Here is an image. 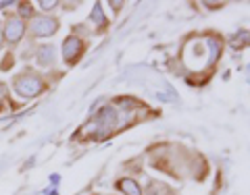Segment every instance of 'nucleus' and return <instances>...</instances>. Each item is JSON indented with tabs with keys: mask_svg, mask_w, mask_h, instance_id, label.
I'll list each match as a JSON object with an SVG mask.
<instances>
[{
	"mask_svg": "<svg viewBox=\"0 0 250 195\" xmlns=\"http://www.w3.org/2000/svg\"><path fill=\"white\" fill-rule=\"evenodd\" d=\"M11 89H13L15 96H19L21 100H34L46 91L44 75L34 71V69H23L21 73H17L13 77Z\"/></svg>",
	"mask_w": 250,
	"mask_h": 195,
	"instance_id": "nucleus-1",
	"label": "nucleus"
},
{
	"mask_svg": "<svg viewBox=\"0 0 250 195\" xmlns=\"http://www.w3.org/2000/svg\"><path fill=\"white\" fill-rule=\"evenodd\" d=\"M219 52V46L213 40H190L184 48V60L190 69H205L213 62Z\"/></svg>",
	"mask_w": 250,
	"mask_h": 195,
	"instance_id": "nucleus-2",
	"label": "nucleus"
},
{
	"mask_svg": "<svg viewBox=\"0 0 250 195\" xmlns=\"http://www.w3.org/2000/svg\"><path fill=\"white\" fill-rule=\"evenodd\" d=\"M25 34H27V23L23 21L21 17H17V13H6L4 21H2L4 44L9 46V48H15V46L21 44V40L25 37Z\"/></svg>",
	"mask_w": 250,
	"mask_h": 195,
	"instance_id": "nucleus-3",
	"label": "nucleus"
},
{
	"mask_svg": "<svg viewBox=\"0 0 250 195\" xmlns=\"http://www.w3.org/2000/svg\"><path fill=\"white\" fill-rule=\"evenodd\" d=\"M59 31V19L50 17V15H36L31 21H27V34L29 37H50Z\"/></svg>",
	"mask_w": 250,
	"mask_h": 195,
	"instance_id": "nucleus-4",
	"label": "nucleus"
},
{
	"mask_svg": "<svg viewBox=\"0 0 250 195\" xmlns=\"http://www.w3.org/2000/svg\"><path fill=\"white\" fill-rule=\"evenodd\" d=\"M61 52H62V60H65L67 65H75V62H80V58L83 56L85 44L77 35H69L67 40L62 42Z\"/></svg>",
	"mask_w": 250,
	"mask_h": 195,
	"instance_id": "nucleus-5",
	"label": "nucleus"
},
{
	"mask_svg": "<svg viewBox=\"0 0 250 195\" xmlns=\"http://www.w3.org/2000/svg\"><path fill=\"white\" fill-rule=\"evenodd\" d=\"M36 62H38V65H40L42 69L50 67L52 62H54V46H50V44H42L40 48L36 50Z\"/></svg>",
	"mask_w": 250,
	"mask_h": 195,
	"instance_id": "nucleus-6",
	"label": "nucleus"
},
{
	"mask_svg": "<svg viewBox=\"0 0 250 195\" xmlns=\"http://www.w3.org/2000/svg\"><path fill=\"white\" fill-rule=\"evenodd\" d=\"M6 106H13V100H11V89H9V85H6L2 79H0V114H2L6 110Z\"/></svg>",
	"mask_w": 250,
	"mask_h": 195,
	"instance_id": "nucleus-7",
	"label": "nucleus"
},
{
	"mask_svg": "<svg viewBox=\"0 0 250 195\" xmlns=\"http://www.w3.org/2000/svg\"><path fill=\"white\" fill-rule=\"evenodd\" d=\"M15 13H17V17H21L25 23L36 17V11H34V4H31V2H19L17 11H15Z\"/></svg>",
	"mask_w": 250,
	"mask_h": 195,
	"instance_id": "nucleus-8",
	"label": "nucleus"
},
{
	"mask_svg": "<svg viewBox=\"0 0 250 195\" xmlns=\"http://www.w3.org/2000/svg\"><path fill=\"white\" fill-rule=\"evenodd\" d=\"M119 187L121 189L127 193V195H140V187L134 183V181H129V178H125V181H121L119 183Z\"/></svg>",
	"mask_w": 250,
	"mask_h": 195,
	"instance_id": "nucleus-9",
	"label": "nucleus"
},
{
	"mask_svg": "<svg viewBox=\"0 0 250 195\" xmlns=\"http://www.w3.org/2000/svg\"><path fill=\"white\" fill-rule=\"evenodd\" d=\"M38 6H40V11H52L54 6H59V2H54V0L52 2H46L44 0V2H38Z\"/></svg>",
	"mask_w": 250,
	"mask_h": 195,
	"instance_id": "nucleus-10",
	"label": "nucleus"
},
{
	"mask_svg": "<svg viewBox=\"0 0 250 195\" xmlns=\"http://www.w3.org/2000/svg\"><path fill=\"white\" fill-rule=\"evenodd\" d=\"M2 44H4V37H2V25H0V48H2Z\"/></svg>",
	"mask_w": 250,
	"mask_h": 195,
	"instance_id": "nucleus-11",
	"label": "nucleus"
}]
</instances>
